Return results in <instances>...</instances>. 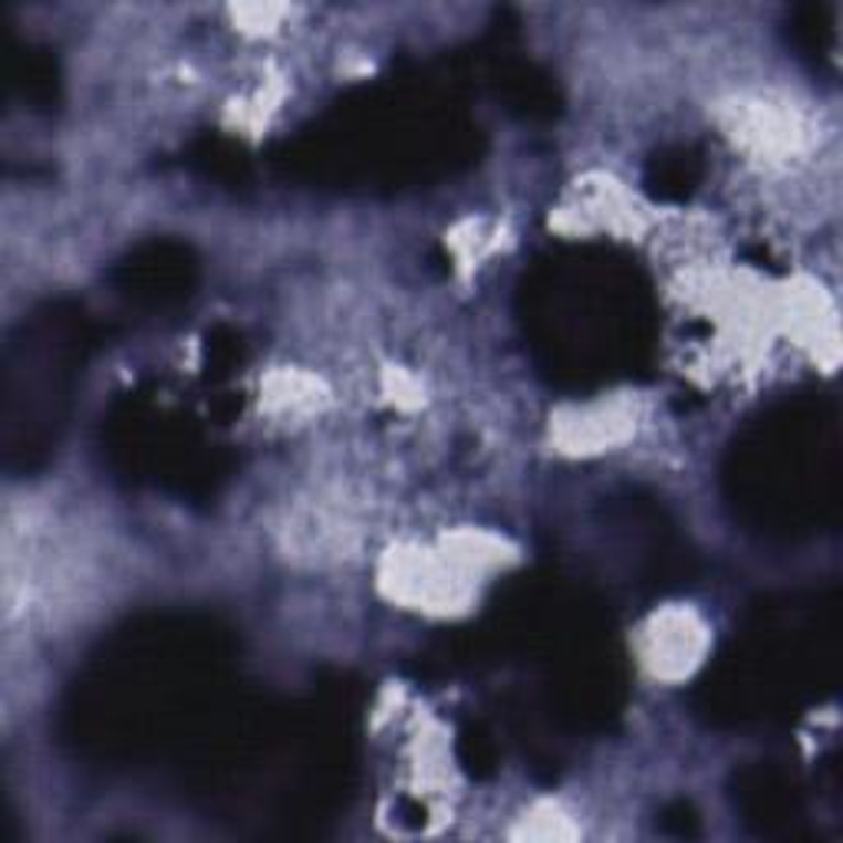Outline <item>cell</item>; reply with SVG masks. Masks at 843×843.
Wrapping results in <instances>:
<instances>
[{
    "instance_id": "cell-1",
    "label": "cell",
    "mask_w": 843,
    "mask_h": 843,
    "mask_svg": "<svg viewBox=\"0 0 843 843\" xmlns=\"http://www.w3.org/2000/svg\"><path fill=\"white\" fill-rule=\"evenodd\" d=\"M696 181V158L686 155V152H676V155H666L656 162L653 175H649V185L659 188L663 198H673V195H686V188Z\"/></svg>"
}]
</instances>
